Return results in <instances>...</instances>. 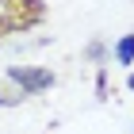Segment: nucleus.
Returning <instances> with one entry per match:
<instances>
[{
	"label": "nucleus",
	"mask_w": 134,
	"mask_h": 134,
	"mask_svg": "<svg viewBox=\"0 0 134 134\" xmlns=\"http://www.w3.org/2000/svg\"><path fill=\"white\" fill-rule=\"evenodd\" d=\"M115 58H119V65H134V35H123V38H119Z\"/></svg>",
	"instance_id": "nucleus-2"
},
{
	"label": "nucleus",
	"mask_w": 134,
	"mask_h": 134,
	"mask_svg": "<svg viewBox=\"0 0 134 134\" xmlns=\"http://www.w3.org/2000/svg\"><path fill=\"white\" fill-rule=\"evenodd\" d=\"M8 77L19 84L23 92H42V88L54 84V77H50L46 69H23V65H19V69H8Z\"/></svg>",
	"instance_id": "nucleus-1"
}]
</instances>
